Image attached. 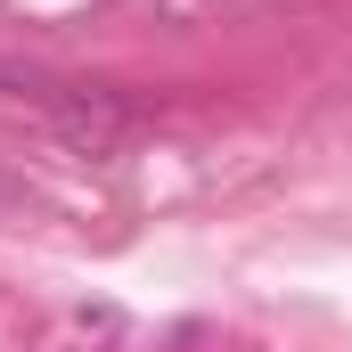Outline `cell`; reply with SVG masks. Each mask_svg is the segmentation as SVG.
Returning <instances> with one entry per match:
<instances>
[{"label": "cell", "mask_w": 352, "mask_h": 352, "mask_svg": "<svg viewBox=\"0 0 352 352\" xmlns=\"http://www.w3.org/2000/svg\"><path fill=\"white\" fill-rule=\"evenodd\" d=\"M50 131H58L74 156H123V148L148 131V107H140L131 90L74 82V90H50Z\"/></svg>", "instance_id": "6da1fadb"}]
</instances>
